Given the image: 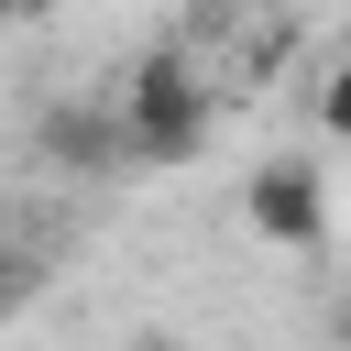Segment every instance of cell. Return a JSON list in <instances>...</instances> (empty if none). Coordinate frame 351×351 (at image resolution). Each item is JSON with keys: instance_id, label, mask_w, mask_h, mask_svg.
<instances>
[{"instance_id": "6da1fadb", "label": "cell", "mask_w": 351, "mask_h": 351, "mask_svg": "<svg viewBox=\"0 0 351 351\" xmlns=\"http://www.w3.org/2000/svg\"><path fill=\"white\" fill-rule=\"evenodd\" d=\"M121 154L132 165H186L197 143H208V121H219V99H208V77L176 55V44H154L132 77H121Z\"/></svg>"}, {"instance_id": "7a4b0ae2", "label": "cell", "mask_w": 351, "mask_h": 351, "mask_svg": "<svg viewBox=\"0 0 351 351\" xmlns=\"http://www.w3.org/2000/svg\"><path fill=\"white\" fill-rule=\"evenodd\" d=\"M241 219H252L274 252H318V241H329V176L296 165V154H274V165H252V186H241Z\"/></svg>"}, {"instance_id": "3957f363", "label": "cell", "mask_w": 351, "mask_h": 351, "mask_svg": "<svg viewBox=\"0 0 351 351\" xmlns=\"http://www.w3.org/2000/svg\"><path fill=\"white\" fill-rule=\"evenodd\" d=\"M44 154H55V165H110V154H121V121H99V110H44Z\"/></svg>"}, {"instance_id": "277c9868", "label": "cell", "mask_w": 351, "mask_h": 351, "mask_svg": "<svg viewBox=\"0 0 351 351\" xmlns=\"http://www.w3.org/2000/svg\"><path fill=\"white\" fill-rule=\"evenodd\" d=\"M318 121H329V132H340V143H351V55H340V66H329V77H318Z\"/></svg>"}, {"instance_id": "5b68a950", "label": "cell", "mask_w": 351, "mask_h": 351, "mask_svg": "<svg viewBox=\"0 0 351 351\" xmlns=\"http://www.w3.org/2000/svg\"><path fill=\"white\" fill-rule=\"evenodd\" d=\"M22 296H33V252H22V241H0V318H11Z\"/></svg>"}, {"instance_id": "8992f818", "label": "cell", "mask_w": 351, "mask_h": 351, "mask_svg": "<svg viewBox=\"0 0 351 351\" xmlns=\"http://www.w3.org/2000/svg\"><path fill=\"white\" fill-rule=\"evenodd\" d=\"M329 340H340V351H351V285H340V296H329Z\"/></svg>"}, {"instance_id": "52a82bcc", "label": "cell", "mask_w": 351, "mask_h": 351, "mask_svg": "<svg viewBox=\"0 0 351 351\" xmlns=\"http://www.w3.org/2000/svg\"><path fill=\"white\" fill-rule=\"evenodd\" d=\"M121 351H186V340H176V329H132Z\"/></svg>"}]
</instances>
